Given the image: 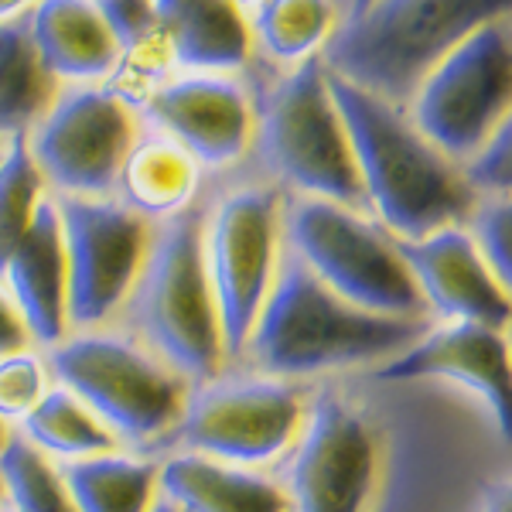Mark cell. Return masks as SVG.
I'll return each instance as SVG.
<instances>
[{
  "label": "cell",
  "mask_w": 512,
  "mask_h": 512,
  "mask_svg": "<svg viewBox=\"0 0 512 512\" xmlns=\"http://www.w3.org/2000/svg\"><path fill=\"white\" fill-rule=\"evenodd\" d=\"M151 512H181V509H178L171 499H158V502H154V506H151Z\"/></svg>",
  "instance_id": "obj_35"
},
{
  "label": "cell",
  "mask_w": 512,
  "mask_h": 512,
  "mask_svg": "<svg viewBox=\"0 0 512 512\" xmlns=\"http://www.w3.org/2000/svg\"><path fill=\"white\" fill-rule=\"evenodd\" d=\"M0 482L14 499V512H79L65 489V478L48 465L35 444L21 437H7L0 451Z\"/></svg>",
  "instance_id": "obj_27"
},
{
  "label": "cell",
  "mask_w": 512,
  "mask_h": 512,
  "mask_svg": "<svg viewBox=\"0 0 512 512\" xmlns=\"http://www.w3.org/2000/svg\"><path fill=\"white\" fill-rule=\"evenodd\" d=\"M509 31H512V28H509Z\"/></svg>",
  "instance_id": "obj_43"
},
{
  "label": "cell",
  "mask_w": 512,
  "mask_h": 512,
  "mask_svg": "<svg viewBox=\"0 0 512 512\" xmlns=\"http://www.w3.org/2000/svg\"><path fill=\"white\" fill-rule=\"evenodd\" d=\"M195 161L171 137L134 144L120 168V192L137 216H178L195 192Z\"/></svg>",
  "instance_id": "obj_21"
},
{
  "label": "cell",
  "mask_w": 512,
  "mask_h": 512,
  "mask_svg": "<svg viewBox=\"0 0 512 512\" xmlns=\"http://www.w3.org/2000/svg\"><path fill=\"white\" fill-rule=\"evenodd\" d=\"M55 376L99 424L123 441H151L185 414V383L144 349L117 335H79L55 345Z\"/></svg>",
  "instance_id": "obj_8"
},
{
  "label": "cell",
  "mask_w": 512,
  "mask_h": 512,
  "mask_svg": "<svg viewBox=\"0 0 512 512\" xmlns=\"http://www.w3.org/2000/svg\"><path fill=\"white\" fill-rule=\"evenodd\" d=\"M478 512H512V478H502V482L489 485Z\"/></svg>",
  "instance_id": "obj_33"
},
{
  "label": "cell",
  "mask_w": 512,
  "mask_h": 512,
  "mask_svg": "<svg viewBox=\"0 0 512 512\" xmlns=\"http://www.w3.org/2000/svg\"><path fill=\"white\" fill-rule=\"evenodd\" d=\"M24 342H28V325H24V318L18 315V308L0 294V359L21 352Z\"/></svg>",
  "instance_id": "obj_32"
},
{
  "label": "cell",
  "mask_w": 512,
  "mask_h": 512,
  "mask_svg": "<svg viewBox=\"0 0 512 512\" xmlns=\"http://www.w3.org/2000/svg\"><path fill=\"white\" fill-rule=\"evenodd\" d=\"M205 270L216 294L222 349L239 355L277 274V195L233 192L216 209L205 239Z\"/></svg>",
  "instance_id": "obj_9"
},
{
  "label": "cell",
  "mask_w": 512,
  "mask_h": 512,
  "mask_svg": "<svg viewBox=\"0 0 512 512\" xmlns=\"http://www.w3.org/2000/svg\"><path fill=\"white\" fill-rule=\"evenodd\" d=\"M41 181L45 178L28 151V134L11 137L0 158V277L41 205Z\"/></svg>",
  "instance_id": "obj_26"
},
{
  "label": "cell",
  "mask_w": 512,
  "mask_h": 512,
  "mask_svg": "<svg viewBox=\"0 0 512 512\" xmlns=\"http://www.w3.org/2000/svg\"><path fill=\"white\" fill-rule=\"evenodd\" d=\"M233 7H250V4H260V0H229Z\"/></svg>",
  "instance_id": "obj_37"
},
{
  "label": "cell",
  "mask_w": 512,
  "mask_h": 512,
  "mask_svg": "<svg viewBox=\"0 0 512 512\" xmlns=\"http://www.w3.org/2000/svg\"><path fill=\"white\" fill-rule=\"evenodd\" d=\"M0 495H4V482H0Z\"/></svg>",
  "instance_id": "obj_39"
},
{
  "label": "cell",
  "mask_w": 512,
  "mask_h": 512,
  "mask_svg": "<svg viewBox=\"0 0 512 512\" xmlns=\"http://www.w3.org/2000/svg\"><path fill=\"white\" fill-rule=\"evenodd\" d=\"M304 420L301 396L280 379L205 383L185 400L181 444L226 465H263L291 448Z\"/></svg>",
  "instance_id": "obj_10"
},
{
  "label": "cell",
  "mask_w": 512,
  "mask_h": 512,
  "mask_svg": "<svg viewBox=\"0 0 512 512\" xmlns=\"http://www.w3.org/2000/svg\"><path fill=\"white\" fill-rule=\"evenodd\" d=\"M335 21L332 0H260L256 35L280 62H304L328 38Z\"/></svg>",
  "instance_id": "obj_25"
},
{
  "label": "cell",
  "mask_w": 512,
  "mask_h": 512,
  "mask_svg": "<svg viewBox=\"0 0 512 512\" xmlns=\"http://www.w3.org/2000/svg\"><path fill=\"white\" fill-rule=\"evenodd\" d=\"M0 512H14V509H0Z\"/></svg>",
  "instance_id": "obj_40"
},
{
  "label": "cell",
  "mask_w": 512,
  "mask_h": 512,
  "mask_svg": "<svg viewBox=\"0 0 512 512\" xmlns=\"http://www.w3.org/2000/svg\"><path fill=\"white\" fill-rule=\"evenodd\" d=\"M325 79L349 134L366 202L393 239H424L437 229L461 226L472 212L475 192L454 161L444 158L393 103L328 69Z\"/></svg>",
  "instance_id": "obj_1"
},
{
  "label": "cell",
  "mask_w": 512,
  "mask_h": 512,
  "mask_svg": "<svg viewBox=\"0 0 512 512\" xmlns=\"http://www.w3.org/2000/svg\"><path fill=\"white\" fill-rule=\"evenodd\" d=\"M137 328L175 373L212 379L222 362L216 294L205 270V239L192 212L164 222L137 280Z\"/></svg>",
  "instance_id": "obj_4"
},
{
  "label": "cell",
  "mask_w": 512,
  "mask_h": 512,
  "mask_svg": "<svg viewBox=\"0 0 512 512\" xmlns=\"http://www.w3.org/2000/svg\"><path fill=\"white\" fill-rule=\"evenodd\" d=\"M154 18L188 69L229 72L250 55V31L229 0H154Z\"/></svg>",
  "instance_id": "obj_20"
},
{
  "label": "cell",
  "mask_w": 512,
  "mask_h": 512,
  "mask_svg": "<svg viewBox=\"0 0 512 512\" xmlns=\"http://www.w3.org/2000/svg\"><path fill=\"white\" fill-rule=\"evenodd\" d=\"M69 274V321L99 325L137 284L147 226L134 209L106 198L65 195L59 205Z\"/></svg>",
  "instance_id": "obj_12"
},
{
  "label": "cell",
  "mask_w": 512,
  "mask_h": 512,
  "mask_svg": "<svg viewBox=\"0 0 512 512\" xmlns=\"http://www.w3.org/2000/svg\"><path fill=\"white\" fill-rule=\"evenodd\" d=\"M134 147L130 110L106 89H72L48 106L28 151L41 178L76 198H103L117 188Z\"/></svg>",
  "instance_id": "obj_11"
},
{
  "label": "cell",
  "mask_w": 512,
  "mask_h": 512,
  "mask_svg": "<svg viewBox=\"0 0 512 512\" xmlns=\"http://www.w3.org/2000/svg\"><path fill=\"white\" fill-rule=\"evenodd\" d=\"M379 379H448L489 407L502 441L512 444V342L502 328L444 321L393 355Z\"/></svg>",
  "instance_id": "obj_14"
},
{
  "label": "cell",
  "mask_w": 512,
  "mask_h": 512,
  "mask_svg": "<svg viewBox=\"0 0 512 512\" xmlns=\"http://www.w3.org/2000/svg\"><path fill=\"white\" fill-rule=\"evenodd\" d=\"M158 482L181 512H291L287 492L270 478L195 451L171 458Z\"/></svg>",
  "instance_id": "obj_19"
},
{
  "label": "cell",
  "mask_w": 512,
  "mask_h": 512,
  "mask_svg": "<svg viewBox=\"0 0 512 512\" xmlns=\"http://www.w3.org/2000/svg\"><path fill=\"white\" fill-rule=\"evenodd\" d=\"M48 379L35 355H4L0 359V420H24L45 400Z\"/></svg>",
  "instance_id": "obj_29"
},
{
  "label": "cell",
  "mask_w": 512,
  "mask_h": 512,
  "mask_svg": "<svg viewBox=\"0 0 512 512\" xmlns=\"http://www.w3.org/2000/svg\"><path fill=\"white\" fill-rule=\"evenodd\" d=\"M512 14V0H373L328 41L325 69L386 103H410L458 41Z\"/></svg>",
  "instance_id": "obj_3"
},
{
  "label": "cell",
  "mask_w": 512,
  "mask_h": 512,
  "mask_svg": "<svg viewBox=\"0 0 512 512\" xmlns=\"http://www.w3.org/2000/svg\"><path fill=\"white\" fill-rule=\"evenodd\" d=\"M472 236L495 280L512 294V195L485 198L472 212Z\"/></svg>",
  "instance_id": "obj_28"
},
{
  "label": "cell",
  "mask_w": 512,
  "mask_h": 512,
  "mask_svg": "<svg viewBox=\"0 0 512 512\" xmlns=\"http://www.w3.org/2000/svg\"><path fill=\"white\" fill-rule=\"evenodd\" d=\"M260 154L304 198L345 209L366 202L349 134L328 93L325 62L304 59L270 93L260 120Z\"/></svg>",
  "instance_id": "obj_6"
},
{
  "label": "cell",
  "mask_w": 512,
  "mask_h": 512,
  "mask_svg": "<svg viewBox=\"0 0 512 512\" xmlns=\"http://www.w3.org/2000/svg\"><path fill=\"white\" fill-rule=\"evenodd\" d=\"M24 4H28V0H0V21H7L11 14H18Z\"/></svg>",
  "instance_id": "obj_34"
},
{
  "label": "cell",
  "mask_w": 512,
  "mask_h": 512,
  "mask_svg": "<svg viewBox=\"0 0 512 512\" xmlns=\"http://www.w3.org/2000/svg\"><path fill=\"white\" fill-rule=\"evenodd\" d=\"M151 117L192 161L233 164L253 137V113L243 89L229 79L192 76L154 93Z\"/></svg>",
  "instance_id": "obj_16"
},
{
  "label": "cell",
  "mask_w": 512,
  "mask_h": 512,
  "mask_svg": "<svg viewBox=\"0 0 512 512\" xmlns=\"http://www.w3.org/2000/svg\"><path fill=\"white\" fill-rule=\"evenodd\" d=\"M287 239L297 260L355 308L407 321L427 311L396 239L345 205L297 198L287 212Z\"/></svg>",
  "instance_id": "obj_5"
},
{
  "label": "cell",
  "mask_w": 512,
  "mask_h": 512,
  "mask_svg": "<svg viewBox=\"0 0 512 512\" xmlns=\"http://www.w3.org/2000/svg\"><path fill=\"white\" fill-rule=\"evenodd\" d=\"M31 444L62 458H96L110 454L113 434L93 417V410L69 390H48L45 400L24 417Z\"/></svg>",
  "instance_id": "obj_24"
},
{
  "label": "cell",
  "mask_w": 512,
  "mask_h": 512,
  "mask_svg": "<svg viewBox=\"0 0 512 512\" xmlns=\"http://www.w3.org/2000/svg\"><path fill=\"white\" fill-rule=\"evenodd\" d=\"M96 11L103 14L110 35L117 38L120 52L144 45L151 31H158V18H154V0H93Z\"/></svg>",
  "instance_id": "obj_31"
},
{
  "label": "cell",
  "mask_w": 512,
  "mask_h": 512,
  "mask_svg": "<svg viewBox=\"0 0 512 512\" xmlns=\"http://www.w3.org/2000/svg\"><path fill=\"white\" fill-rule=\"evenodd\" d=\"M396 250L424 304H431L437 315L502 332L512 325V294L495 280L468 229L448 226L424 239H396Z\"/></svg>",
  "instance_id": "obj_15"
},
{
  "label": "cell",
  "mask_w": 512,
  "mask_h": 512,
  "mask_svg": "<svg viewBox=\"0 0 512 512\" xmlns=\"http://www.w3.org/2000/svg\"><path fill=\"white\" fill-rule=\"evenodd\" d=\"M369 4H373V0H352V11H349V18H359V14L366 11Z\"/></svg>",
  "instance_id": "obj_36"
},
{
  "label": "cell",
  "mask_w": 512,
  "mask_h": 512,
  "mask_svg": "<svg viewBox=\"0 0 512 512\" xmlns=\"http://www.w3.org/2000/svg\"><path fill=\"white\" fill-rule=\"evenodd\" d=\"M55 76L38 59L28 21H0V137H21L52 106Z\"/></svg>",
  "instance_id": "obj_22"
},
{
  "label": "cell",
  "mask_w": 512,
  "mask_h": 512,
  "mask_svg": "<svg viewBox=\"0 0 512 512\" xmlns=\"http://www.w3.org/2000/svg\"><path fill=\"white\" fill-rule=\"evenodd\" d=\"M512 113V31L482 24L451 48L417 86L410 123L444 158L472 161Z\"/></svg>",
  "instance_id": "obj_7"
},
{
  "label": "cell",
  "mask_w": 512,
  "mask_h": 512,
  "mask_svg": "<svg viewBox=\"0 0 512 512\" xmlns=\"http://www.w3.org/2000/svg\"><path fill=\"white\" fill-rule=\"evenodd\" d=\"M28 28L38 59L55 79H103L120 59L117 38L93 0H38Z\"/></svg>",
  "instance_id": "obj_18"
},
{
  "label": "cell",
  "mask_w": 512,
  "mask_h": 512,
  "mask_svg": "<svg viewBox=\"0 0 512 512\" xmlns=\"http://www.w3.org/2000/svg\"><path fill=\"white\" fill-rule=\"evenodd\" d=\"M424 332L420 321L373 315L342 301L287 253L243 352L270 376H318L362 362H390Z\"/></svg>",
  "instance_id": "obj_2"
},
{
  "label": "cell",
  "mask_w": 512,
  "mask_h": 512,
  "mask_svg": "<svg viewBox=\"0 0 512 512\" xmlns=\"http://www.w3.org/2000/svg\"><path fill=\"white\" fill-rule=\"evenodd\" d=\"M4 280L14 294V308L28 325V335L45 345L62 342L69 325V274H65V239L55 202L41 198L28 233L7 260Z\"/></svg>",
  "instance_id": "obj_17"
},
{
  "label": "cell",
  "mask_w": 512,
  "mask_h": 512,
  "mask_svg": "<svg viewBox=\"0 0 512 512\" xmlns=\"http://www.w3.org/2000/svg\"><path fill=\"white\" fill-rule=\"evenodd\" d=\"M4 444H7V434H4V424H0V451H4Z\"/></svg>",
  "instance_id": "obj_38"
},
{
  "label": "cell",
  "mask_w": 512,
  "mask_h": 512,
  "mask_svg": "<svg viewBox=\"0 0 512 512\" xmlns=\"http://www.w3.org/2000/svg\"><path fill=\"white\" fill-rule=\"evenodd\" d=\"M0 158H4V151H0Z\"/></svg>",
  "instance_id": "obj_42"
},
{
  "label": "cell",
  "mask_w": 512,
  "mask_h": 512,
  "mask_svg": "<svg viewBox=\"0 0 512 512\" xmlns=\"http://www.w3.org/2000/svg\"><path fill=\"white\" fill-rule=\"evenodd\" d=\"M62 478L79 512H151L158 502V468L147 461L96 454L72 461Z\"/></svg>",
  "instance_id": "obj_23"
},
{
  "label": "cell",
  "mask_w": 512,
  "mask_h": 512,
  "mask_svg": "<svg viewBox=\"0 0 512 512\" xmlns=\"http://www.w3.org/2000/svg\"><path fill=\"white\" fill-rule=\"evenodd\" d=\"M509 332H512V325H509ZM509 342H512V335H509Z\"/></svg>",
  "instance_id": "obj_41"
},
{
  "label": "cell",
  "mask_w": 512,
  "mask_h": 512,
  "mask_svg": "<svg viewBox=\"0 0 512 512\" xmlns=\"http://www.w3.org/2000/svg\"><path fill=\"white\" fill-rule=\"evenodd\" d=\"M376 441L366 417L335 393L315 400L297 441L287 499L294 512H362L373 492Z\"/></svg>",
  "instance_id": "obj_13"
},
{
  "label": "cell",
  "mask_w": 512,
  "mask_h": 512,
  "mask_svg": "<svg viewBox=\"0 0 512 512\" xmlns=\"http://www.w3.org/2000/svg\"><path fill=\"white\" fill-rule=\"evenodd\" d=\"M468 188L489 198L512 195V113L495 127V134L485 140V147L461 168Z\"/></svg>",
  "instance_id": "obj_30"
}]
</instances>
